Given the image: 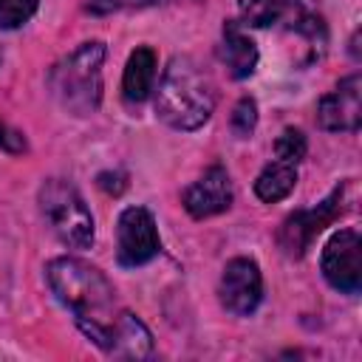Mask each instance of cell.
<instances>
[{
    "label": "cell",
    "instance_id": "obj_1",
    "mask_svg": "<svg viewBox=\"0 0 362 362\" xmlns=\"http://www.w3.org/2000/svg\"><path fill=\"white\" fill-rule=\"evenodd\" d=\"M51 291L57 300L71 308L76 325L99 348H107L110 328L116 322V291L110 280L90 263L79 257H57L45 269Z\"/></svg>",
    "mask_w": 362,
    "mask_h": 362
},
{
    "label": "cell",
    "instance_id": "obj_2",
    "mask_svg": "<svg viewBox=\"0 0 362 362\" xmlns=\"http://www.w3.org/2000/svg\"><path fill=\"white\" fill-rule=\"evenodd\" d=\"M215 107L212 79L201 71L192 57H173L158 90H156V113L175 130L201 127Z\"/></svg>",
    "mask_w": 362,
    "mask_h": 362
},
{
    "label": "cell",
    "instance_id": "obj_3",
    "mask_svg": "<svg viewBox=\"0 0 362 362\" xmlns=\"http://www.w3.org/2000/svg\"><path fill=\"white\" fill-rule=\"evenodd\" d=\"M102 62H105V45L102 42H82L71 57H65L59 65L51 68L48 85H51L57 102L68 113L88 116L99 107Z\"/></svg>",
    "mask_w": 362,
    "mask_h": 362
},
{
    "label": "cell",
    "instance_id": "obj_4",
    "mask_svg": "<svg viewBox=\"0 0 362 362\" xmlns=\"http://www.w3.org/2000/svg\"><path fill=\"white\" fill-rule=\"evenodd\" d=\"M40 212L65 246L85 249L93 243V218L74 184L62 178H48L40 187Z\"/></svg>",
    "mask_w": 362,
    "mask_h": 362
},
{
    "label": "cell",
    "instance_id": "obj_5",
    "mask_svg": "<svg viewBox=\"0 0 362 362\" xmlns=\"http://www.w3.org/2000/svg\"><path fill=\"white\" fill-rule=\"evenodd\" d=\"M238 6L243 20L255 28L286 25L311 45H325V23L317 0H238Z\"/></svg>",
    "mask_w": 362,
    "mask_h": 362
},
{
    "label": "cell",
    "instance_id": "obj_6",
    "mask_svg": "<svg viewBox=\"0 0 362 362\" xmlns=\"http://www.w3.org/2000/svg\"><path fill=\"white\" fill-rule=\"evenodd\" d=\"M342 204H345V187L339 184L337 189H331V195L317 204L314 209H303V212H294L286 218V223L280 226V246L288 257H303L305 249L311 246V240L334 221L339 218L342 212Z\"/></svg>",
    "mask_w": 362,
    "mask_h": 362
},
{
    "label": "cell",
    "instance_id": "obj_7",
    "mask_svg": "<svg viewBox=\"0 0 362 362\" xmlns=\"http://www.w3.org/2000/svg\"><path fill=\"white\" fill-rule=\"evenodd\" d=\"M325 280L345 294H356L362 286V240L356 229H339L322 249Z\"/></svg>",
    "mask_w": 362,
    "mask_h": 362
},
{
    "label": "cell",
    "instance_id": "obj_8",
    "mask_svg": "<svg viewBox=\"0 0 362 362\" xmlns=\"http://www.w3.org/2000/svg\"><path fill=\"white\" fill-rule=\"evenodd\" d=\"M158 255L156 221L144 206H130L119 215V243L116 257L122 266H141Z\"/></svg>",
    "mask_w": 362,
    "mask_h": 362
},
{
    "label": "cell",
    "instance_id": "obj_9",
    "mask_svg": "<svg viewBox=\"0 0 362 362\" xmlns=\"http://www.w3.org/2000/svg\"><path fill=\"white\" fill-rule=\"evenodd\" d=\"M260 297H263V280H260L257 263L249 260V257L229 260L223 274H221V303H223V308L235 317H246L257 308Z\"/></svg>",
    "mask_w": 362,
    "mask_h": 362
},
{
    "label": "cell",
    "instance_id": "obj_10",
    "mask_svg": "<svg viewBox=\"0 0 362 362\" xmlns=\"http://www.w3.org/2000/svg\"><path fill=\"white\" fill-rule=\"evenodd\" d=\"M317 119L325 130H356L362 122V79L359 74L339 82V88L320 99Z\"/></svg>",
    "mask_w": 362,
    "mask_h": 362
},
{
    "label": "cell",
    "instance_id": "obj_11",
    "mask_svg": "<svg viewBox=\"0 0 362 362\" xmlns=\"http://www.w3.org/2000/svg\"><path fill=\"white\" fill-rule=\"evenodd\" d=\"M232 204V181L226 175L223 167H209L192 187H187L184 192V206L192 218H209L218 215L223 209H229Z\"/></svg>",
    "mask_w": 362,
    "mask_h": 362
},
{
    "label": "cell",
    "instance_id": "obj_12",
    "mask_svg": "<svg viewBox=\"0 0 362 362\" xmlns=\"http://www.w3.org/2000/svg\"><path fill=\"white\" fill-rule=\"evenodd\" d=\"M105 351L113 356H124V359H144L153 354V337L136 314L122 311L110 328V339Z\"/></svg>",
    "mask_w": 362,
    "mask_h": 362
},
{
    "label": "cell",
    "instance_id": "obj_13",
    "mask_svg": "<svg viewBox=\"0 0 362 362\" xmlns=\"http://www.w3.org/2000/svg\"><path fill=\"white\" fill-rule=\"evenodd\" d=\"M223 62L235 79L249 76L257 65V48L235 20H226L223 25Z\"/></svg>",
    "mask_w": 362,
    "mask_h": 362
},
{
    "label": "cell",
    "instance_id": "obj_14",
    "mask_svg": "<svg viewBox=\"0 0 362 362\" xmlns=\"http://www.w3.org/2000/svg\"><path fill=\"white\" fill-rule=\"evenodd\" d=\"M156 79V54L153 48H136L127 59L124 79H122V93L127 102H144L153 90Z\"/></svg>",
    "mask_w": 362,
    "mask_h": 362
},
{
    "label": "cell",
    "instance_id": "obj_15",
    "mask_svg": "<svg viewBox=\"0 0 362 362\" xmlns=\"http://www.w3.org/2000/svg\"><path fill=\"white\" fill-rule=\"evenodd\" d=\"M297 184V164L291 161H283V158H274L255 181V192L260 201L266 204H274L280 198H286Z\"/></svg>",
    "mask_w": 362,
    "mask_h": 362
},
{
    "label": "cell",
    "instance_id": "obj_16",
    "mask_svg": "<svg viewBox=\"0 0 362 362\" xmlns=\"http://www.w3.org/2000/svg\"><path fill=\"white\" fill-rule=\"evenodd\" d=\"M274 156L283 158V161L297 164V161L305 156V136H303L300 130H294V127H286V130L277 136V141H274Z\"/></svg>",
    "mask_w": 362,
    "mask_h": 362
},
{
    "label": "cell",
    "instance_id": "obj_17",
    "mask_svg": "<svg viewBox=\"0 0 362 362\" xmlns=\"http://www.w3.org/2000/svg\"><path fill=\"white\" fill-rule=\"evenodd\" d=\"M40 0H0V28H17L23 25L34 11Z\"/></svg>",
    "mask_w": 362,
    "mask_h": 362
},
{
    "label": "cell",
    "instance_id": "obj_18",
    "mask_svg": "<svg viewBox=\"0 0 362 362\" xmlns=\"http://www.w3.org/2000/svg\"><path fill=\"white\" fill-rule=\"evenodd\" d=\"M255 124H257V105H255V99L243 96L232 110V130H235V136L246 139L255 130Z\"/></svg>",
    "mask_w": 362,
    "mask_h": 362
},
{
    "label": "cell",
    "instance_id": "obj_19",
    "mask_svg": "<svg viewBox=\"0 0 362 362\" xmlns=\"http://www.w3.org/2000/svg\"><path fill=\"white\" fill-rule=\"evenodd\" d=\"M156 3H161V0H90L88 11L107 14V11H116V8H139V6H156Z\"/></svg>",
    "mask_w": 362,
    "mask_h": 362
},
{
    "label": "cell",
    "instance_id": "obj_20",
    "mask_svg": "<svg viewBox=\"0 0 362 362\" xmlns=\"http://www.w3.org/2000/svg\"><path fill=\"white\" fill-rule=\"evenodd\" d=\"M0 150H6V153H25V139H23V133L11 130V127L3 124V122H0Z\"/></svg>",
    "mask_w": 362,
    "mask_h": 362
},
{
    "label": "cell",
    "instance_id": "obj_21",
    "mask_svg": "<svg viewBox=\"0 0 362 362\" xmlns=\"http://www.w3.org/2000/svg\"><path fill=\"white\" fill-rule=\"evenodd\" d=\"M351 54L354 57H359V31L354 34V40H351Z\"/></svg>",
    "mask_w": 362,
    "mask_h": 362
}]
</instances>
